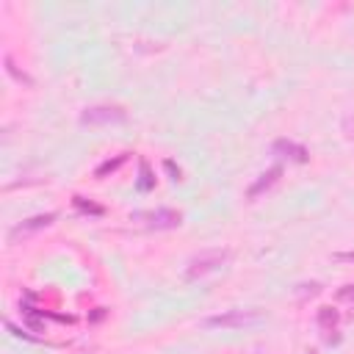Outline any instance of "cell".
Segmentation results:
<instances>
[{"instance_id":"cell-7","label":"cell","mask_w":354,"mask_h":354,"mask_svg":"<svg viewBox=\"0 0 354 354\" xmlns=\"http://www.w3.org/2000/svg\"><path fill=\"white\" fill-rule=\"evenodd\" d=\"M318 329H321V337L326 343L337 340V310L335 307H321L318 310Z\"/></svg>"},{"instance_id":"cell-16","label":"cell","mask_w":354,"mask_h":354,"mask_svg":"<svg viewBox=\"0 0 354 354\" xmlns=\"http://www.w3.org/2000/svg\"><path fill=\"white\" fill-rule=\"evenodd\" d=\"M310 354H313V351H310Z\"/></svg>"},{"instance_id":"cell-8","label":"cell","mask_w":354,"mask_h":354,"mask_svg":"<svg viewBox=\"0 0 354 354\" xmlns=\"http://www.w3.org/2000/svg\"><path fill=\"white\" fill-rule=\"evenodd\" d=\"M279 177H282V166H279V163H277V166H271V169H266V171H263V174L249 185L246 196H249V199H257V196H260L263 191H268Z\"/></svg>"},{"instance_id":"cell-10","label":"cell","mask_w":354,"mask_h":354,"mask_svg":"<svg viewBox=\"0 0 354 354\" xmlns=\"http://www.w3.org/2000/svg\"><path fill=\"white\" fill-rule=\"evenodd\" d=\"M152 185H155V177H152V171H149V163L141 160V163H138V188H141V191H149Z\"/></svg>"},{"instance_id":"cell-13","label":"cell","mask_w":354,"mask_h":354,"mask_svg":"<svg viewBox=\"0 0 354 354\" xmlns=\"http://www.w3.org/2000/svg\"><path fill=\"white\" fill-rule=\"evenodd\" d=\"M163 166H166V171H169V174H171V180H180V169H177V166H174V163H171V160H166V163H163Z\"/></svg>"},{"instance_id":"cell-5","label":"cell","mask_w":354,"mask_h":354,"mask_svg":"<svg viewBox=\"0 0 354 354\" xmlns=\"http://www.w3.org/2000/svg\"><path fill=\"white\" fill-rule=\"evenodd\" d=\"M53 221H55V213H39V216H30V218L19 221L17 227H11V232H8V241H19V238H28V235H33V232H39V230L50 227Z\"/></svg>"},{"instance_id":"cell-15","label":"cell","mask_w":354,"mask_h":354,"mask_svg":"<svg viewBox=\"0 0 354 354\" xmlns=\"http://www.w3.org/2000/svg\"><path fill=\"white\" fill-rule=\"evenodd\" d=\"M340 299H348V301H354V285H346L340 293H337Z\"/></svg>"},{"instance_id":"cell-12","label":"cell","mask_w":354,"mask_h":354,"mask_svg":"<svg viewBox=\"0 0 354 354\" xmlns=\"http://www.w3.org/2000/svg\"><path fill=\"white\" fill-rule=\"evenodd\" d=\"M72 202H75V207H80L83 213H94V216H102V207H100V205H94V202H88L86 196H75Z\"/></svg>"},{"instance_id":"cell-4","label":"cell","mask_w":354,"mask_h":354,"mask_svg":"<svg viewBox=\"0 0 354 354\" xmlns=\"http://www.w3.org/2000/svg\"><path fill=\"white\" fill-rule=\"evenodd\" d=\"M124 119H127V111L122 105H91L80 113L83 124H116Z\"/></svg>"},{"instance_id":"cell-3","label":"cell","mask_w":354,"mask_h":354,"mask_svg":"<svg viewBox=\"0 0 354 354\" xmlns=\"http://www.w3.org/2000/svg\"><path fill=\"white\" fill-rule=\"evenodd\" d=\"M263 313L260 310H227V313H218V315H210L205 321V326H221V329H241V326H249L254 321H260Z\"/></svg>"},{"instance_id":"cell-6","label":"cell","mask_w":354,"mask_h":354,"mask_svg":"<svg viewBox=\"0 0 354 354\" xmlns=\"http://www.w3.org/2000/svg\"><path fill=\"white\" fill-rule=\"evenodd\" d=\"M274 152L282 155V158H288V160H293V163H307L310 160V152L301 144L290 141V138H277L274 141Z\"/></svg>"},{"instance_id":"cell-9","label":"cell","mask_w":354,"mask_h":354,"mask_svg":"<svg viewBox=\"0 0 354 354\" xmlns=\"http://www.w3.org/2000/svg\"><path fill=\"white\" fill-rule=\"evenodd\" d=\"M124 160H127V152H122V155H116L113 160H105V163H100L94 174H97V177H108V174H111V171H116V169H119V166H122Z\"/></svg>"},{"instance_id":"cell-14","label":"cell","mask_w":354,"mask_h":354,"mask_svg":"<svg viewBox=\"0 0 354 354\" xmlns=\"http://www.w3.org/2000/svg\"><path fill=\"white\" fill-rule=\"evenodd\" d=\"M335 260H340V263H354V252H337Z\"/></svg>"},{"instance_id":"cell-11","label":"cell","mask_w":354,"mask_h":354,"mask_svg":"<svg viewBox=\"0 0 354 354\" xmlns=\"http://www.w3.org/2000/svg\"><path fill=\"white\" fill-rule=\"evenodd\" d=\"M6 72H8V75H11L14 80H17V83H25V86H33V80H30V77H28L25 72H19V69H17V64H14V58H11V55H6Z\"/></svg>"},{"instance_id":"cell-1","label":"cell","mask_w":354,"mask_h":354,"mask_svg":"<svg viewBox=\"0 0 354 354\" xmlns=\"http://www.w3.org/2000/svg\"><path fill=\"white\" fill-rule=\"evenodd\" d=\"M227 257H230V252H227V249H207V252H202V254H196V257H191V260H188L185 277H188V279H199V277H205V274L216 271L218 266H224V263H227Z\"/></svg>"},{"instance_id":"cell-2","label":"cell","mask_w":354,"mask_h":354,"mask_svg":"<svg viewBox=\"0 0 354 354\" xmlns=\"http://www.w3.org/2000/svg\"><path fill=\"white\" fill-rule=\"evenodd\" d=\"M133 221L149 227V230H171V227H180L183 224V213L180 210H171V207H158V210H144V213H136Z\"/></svg>"}]
</instances>
